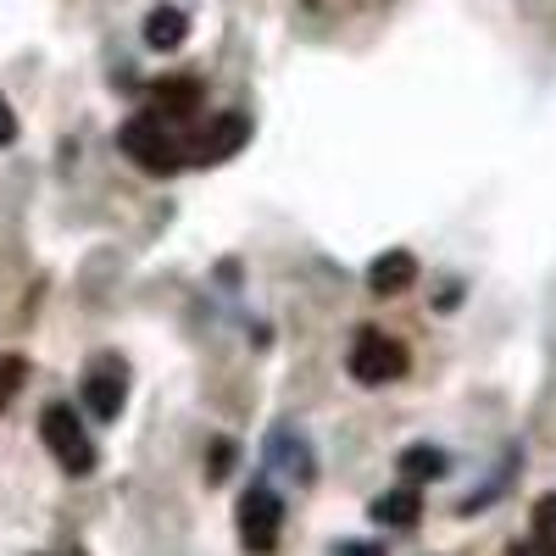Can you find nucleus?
Segmentation results:
<instances>
[{
	"instance_id": "obj_1",
	"label": "nucleus",
	"mask_w": 556,
	"mask_h": 556,
	"mask_svg": "<svg viewBox=\"0 0 556 556\" xmlns=\"http://www.w3.org/2000/svg\"><path fill=\"white\" fill-rule=\"evenodd\" d=\"M123 156L139 167V173H151V178H173L184 162H190V156H184V146H178V139L167 134V123L162 117H134V123H123Z\"/></svg>"
},
{
	"instance_id": "obj_3",
	"label": "nucleus",
	"mask_w": 556,
	"mask_h": 556,
	"mask_svg": "<svg viewBox=\"0 0 556 556\" xmlns=\"http://www.w3.org/2000/svg\"><path fill=\"white\" fill-rule=\"evenodd\" d=\"M39 434H45L51 456L62 462V468H67L73 479L96 473V445H89V434H84V424H78V412H73V406H45Z\"/></svg>"
},
{
	"instance_id": "obj_16",
	"label": "nucleus",
	"mask_w": 556,
	"mask_h": 556,
	"mask_svg": "<svg viewBox=\"0 0 556 556\" xmlns=\"http://www.w3.org/2000/svg\"><path fill=\"white\" fill-rule=\"evenodd\" d=\"M228 462H235V445L217 440V445H212V479H223V473H228Z\"/></svg>"
},
{
	"instance_id": "obj_18",
	"label": "nucleus",
	"mask_w": 556,
	"mask_h": 556,
	"mask_svg": "<svg viewBox=\"0 0 556 556\" xmlns=\"http://www.w3.org/2000/svg\"><path fill=\"white\" fill-rule=\"evenodd\" d=\"M67 556H84V551H67Z\"/></svg>"
},
{
	"instance_id": "obj_11",
	"label": "nucleus",
	"mask_w": 556,
	"mask_h": 556,
	"mask_svg": "<svg viewBox=\"0 0 556 556\" xmlns=\"http://www.w3.org/2000/svg\"><path fill=\"white\" fill-rule=\"evenodd\" d=\"M417 513H424V501H417L412 484H406V490H390V495L374 501V523H384V529H412Z\"/></svg>"
},
{
	"instance_id": "obj_2",
	"label": "nucleus",
	"mask_w": 556,
	"mask_h": 556,
	"mask_svg": "<svg viewBox=\"0 0 556 556\" xmlns=\"http://www.w3.org/2000/svg\"><path fill=\"white\" fill-rule=\"evenodd\" d=\"M406 367H412V356H406V345L401 340H390V334H379V329H362L356 334V345H351V379L356 384H395V379H406Z\"/></svg>"
},
{
	"instance_id": "obj_4",
	"label": "nucleus",
	"mask_w": 556,
	"mask_h": 556,
	"mask_svg": "<svg viewBox=\"0 0 556 556\" xmlns=\"http://www.w3.org/2000/svg\"><path fill=\"white\" fill-rule=\"evenodd\" d=\"M278 529H285V501H278L267 484L245 490V501H240V540L251 545V556H267L278 545Z\"/></svg>"
},
{
	"instance_id": "obj_6",
	"label": "nucleus",
	"mask_w": 556,
	"mask_h": 556,
	"mask_svg": "<svg viewBox=\"0 0 556 556\" xmlns=\"http://www.w3.org/2000/svg\"><path fill=\"white\" fill-rule=\"evenodd\" d=\"M84 401H89V412H96L101 424H117V412L128 401V367L117 356H96L89 374H84Z\"/></svg>"
},
{
	"instance_id": "obj_14",
	"label": "nucleus",
	"mask_w": 556,
	"mask_h": 556,
	"mask_svg": "<svg viewBox=\"0 0 556 556\" xmlns=\"http://www.w3.org/2000/svg\"><path fill=\"white\" fill-rule=\"evenodd\" d=\"M23 374H28L23 356H0V412H7V401L23 390Z\"/></svg>"
},
{
	"instance_id": "obj_8",
	"label": "nucleus",
	"mask_w": 556,
	"mask_h": 556,
	"mask_svg": "<svg viewBox=\"0 0 556 556\" xmlns=\"http://www.w3.org/2000/svg\"><path fill=\"white\" fill-rule=\"evenodd\" d=\"M367 285H374V295H406L417 285V256L412 251H384L374 267H367Z\"/></svg>"
},
{
	"instance_id": "obj_7",
	"label": "nucleus",
	"mask_w": 556,
	"mask_h": 556,
	"mask_svg": "<svg viewBox=\"0 0 556 556\" xmlns=\"http://www.w3.org/2000/svg\"><path fill=\"white\" fill-rule=\"evenodd\" d=\"M267 462H273L278 473L301 479V484H312V479H317L312 445H306V434H295V429H273V440H267Z\"/></svg>"
},
{
	"instance_id": "obj_5",
	"label": "nucleus",
	"mask_w": 556,
	"mask_h": 556,
	"mask_svg": "<svg viewBox=\"0 0 556 556\" xmlns=\"http://www.w3.org/2000/svg\"><path fill=\"white\" fill-rule=\"evenodd\" d=\"M245 139H251V117H245V112H217V117L190 139V146H184V156L201 162V167H217V162L235 156Z\"/></svg>"
},
{
	"instance_id": "obj_17",
	"label": "nucleus",
	"mask_w": 556,
	"mask_h": 556,
	"mask_svg": "<svg viewBox=\"0 0 556 556\" xmlns=\"http://www.w3.org/2000/svg\"><path fill=\"white\" fill-rule=\"evenodd\" d=\"M340 556H384L379 545H340Z\"/></svg>"
},
{
	"instance_id": "obj_12",
	"label": "nucleus",
	"mask_w": 556,
	"mask_h": 556,
	"mask_svg": "<svg viewBox=\"0 0 556 556\" xmlns=\"http://www.w3.org/2000/svg\"><path fill=\"white\" fill-rule=\"evenodd\" d=\"M513 556H556V495H545L534 506V534L523 545H513Z\"/></svg>"
},
{
	"instance_id": "obj_13",
	"label": "nucleus",
	"mask_w": 556,
	"mask_h": 556,
	"mask_svg": "<svg viewBox=\"0 0 556 556\" xmlns=\"http://www.w3.org/2000/svg\"><path fill=\"white\" fill-rule=\"evenodd\" d=\"M401 473H406V479H445V473H451V456L434 451V445H412V451L401 456Z\"/></svg>"
},
{
	"instance_id": "obj_10",
	"label": "nucleus",
	"mask_w": 556,
	"mask_h": 556,
	"mask_svg": "<svg viewBox=\"0 0 556 556\" xmlns=\"http://www.w3.org/2000/svg\"><path fill=\"white\" fill-rule=\"evenodd\" d=\"M184 39H190V23H184L178 7H156L146 17V45H151V51H178Z\"/></svg>"
},
{
	"instance_id": "obj_9",
	"label": "nucleus",
	"mask_w": 556,
	"mask_h": 556,
	"mask_svg": "<svg viewBox=\"0 0 556 556\" xmlns=\"http://www.w3.org/2000/svg\"><path fill=\"white\" fill-rule=\"evenodd\" d=\"M190 112H201V84L195 78H167V84L151 89V117L173 123V117H190Z\"/></svg>"
},
{
	"instance_id": "obj_15",
	"label": "nucleus",
	"mask_w": 556,
	"mask_h": 556,
	"mask_svg": "<svg viewBox=\"0 0 556 556\" xmlns=\"http://www.w3.org/2000/svg\"><path fill=\"white\" fill-rule=\"evenodd\" d=\"M17 139V112L7 106V96H0V146H12Z\"/></svg>"
}]
</instances>
